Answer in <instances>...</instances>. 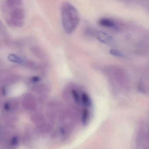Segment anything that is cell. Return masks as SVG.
I'll list each match as a JSON object with an SVG mask.
<instances>
[{
    "instance_id": "cell-9",
    "label": "cell",
    "mask_w": 149,
    "mask_h": 149,
    "mask_svg": "<svg viewBox=\"0 0 149 149\" xmlns=\"http://www.w3.org/2000/svg\"><path fill=\"white\" fill-rule=\"evenodd\" d=\"M8 59L10 61L15 62V63H22L23 62L22 58L17 56H15V55H9V56H8Z\"/></svg>"
},
{
    "instance_id": "cell-10",
    "label": "cell",
    "mask_w": 149,
    "mask_h": 149,
    "mask_svg": "<svg viewBox=\"0 0 149 149\" xmlns=\"http://www.w3.org/2000/svg\"><path fill=\"white\" fill-rule=\"evenodd\" d=\"M72 97H73L75 102L77 103H79L80 102V97L79 93L76 90L73 89L72 91Z\"/></svg>"
},
{
    "instance_id": "cell-2",
    "label": "cell",
    "mask_w": 149,
    "mask_h": 149,
    "mask_svg": "<svg viewBox=\"0 0 149 149\" xmlns=\"http://www.w3.org/2000/svg\"><path fill=\"white\" fill-rule=\"evenodd\" d=\"M86 34L89 36L95 37L104 44L110 45L113 43V38L107 33L101 31L97 30L93 28H88L86 29Z\"/></svg>"
},
{
    "instance_id": "cell-7",
    "label": "cell",
    "mask_w": 149,
    "mask_h": 149,
    "mask_svg": "<svg viewBox=\"0 0 149 149\" xmlns=\"http://www.w3.org/2000/svg\"><path fill=\"white\" fill-rule=\"evenodd\" d=\"M81 99L82 103L85 106L88 107L91 106V100H90L89 96L87 94L85 93L82 94L81 96Z\"/></svg>"
},
{
    "instance_id": "cell-6",
    "label": "cell",
    "mask_w": 149,
    "mask_h": 149,
    "mask_svg": "<svg viewBox=\"0 0 149 149\" xmlns=\"http://www.w3.org/2000/svg\"><path fill=\"white\" fill-rule=\"evenodd\" d=\"M7 4L10 8L20 6L22 4V0H6Z\"/></svg>"
},
{
    "instance_id": "cell-12",
    "label": "cell",
    "mask_w": 149,
    "mask_h": 149,
    "mask_svg": "<svg viewBox=\"0 0 149 149\" xmlns=\"http://www.w3.org/2000/svg\"><path fill=\"white\" fill-rule=\"evenodd\" d=\"M88 111L87 109H85L83 112L82 114V122L84 124H86L88 122Z\"/></svg>"
},
{
    "instance_id": "cell-11",
    "label": "cell",
    "mask_w": 149,
    "mask_h": 149,
    "mask_svg": "<svg viewBox=\"0 0 149 149\" xmlns=\"http://www.w3.org/2000/svg\"><path fill=\"white\" fill-rule=\"evenodd\" d=\"M110 54L112 56H114L116 57H122L123 56V55L122 52L117 50L114 49H111L109 51Z\"/></svg>"
},
{
    "instance_id": "cell-8",
    "label": "cell",
    "mask_w": 149,
    "mask_h": 149,
    "mask_svg": "<svg viewBox=\"0 0 149 149\" xmlns=\"http://www.w3.org/2000/svg\"><path fill=\"white\" fill-rule=\"evenodd\" d=\"M8 22L9 24L15 27H22L24 24V22L22 21L14 20L12 18L10 19Z\"/></svg>"
},
{
    "instance_id": "cell-4",
    "label": "cell",
    "mask_w": 149,
    "mask_h": 149,
    "mask_svg": "<svg viewBox=\"0 0 149 149\" xmlns=\"http://www.w3.org/2000/svg\"><path fill=\"white\" fill-rule=\"evenodd\" d=\"M10 17L14 20L22 21L25 17L24 10L21 8L15 9L10 13Z\"/></svg>"
},
{
    "instance_id": "cell-14",
    "label": "cell",
    "mask_w": 149,
    "mask_h": 149,
    "mask_svg": "<svg viewBox=\"0 0 149 149\" xmlns=\"http://www.w3.org/2000/svg\"><path fill=\"white\" fill-rule=\"evenodd\" d=\"M32 79L33 81H35V82H36V81H38L39 80V78H38V77H33V78H32Z\"/></svg>"
},
{
    "instance_id": "cell-3",
    "label": "cell",
    "mask_w": 149,
    "mask_h": 149,
    "mask_svg": "<svg viewBox=\"0 0 149 149\" xmlns=\"http://www.w3.org/2000/svg\"><path fill=\"white\" fill-rule=\"evenodd\" d=\"M98 24L102 27L110 29H116V24L110 18L103 17L100 18L98 21Z\"/></svg>"
},
{
    "instance_id": "cell-13",
    "label": "cell",
    "mask_w": 149,
    "mask_h": 149,
    "mask_svg": "<svg viewBox=\"0 0 149 149\" xmlns=\"http://www.w3.org/2000/svg\"><path fill=\"white\" fill-rule=\"evenodd\" d=\"M4 109L6 110H9L10 109V106L8 103H6L4 105Z\"/></svg>"
},
{
    "instance_id": "cell-5",
    "label": "cell",
    "mask_w": 149,
    "mask_h": 149,
    "mask_svg": "<svg viewBox=\"0 0 149 149\" xmlns=\"http://www.w3.org/2000/svg\"><path fill=\"white\" fill-rule=\"evenodd\" d=\"M20 142V136L18 135H15L10 138V145L13 148H15L19 145Z\"/></svg>"
},
{
    "instance_id": "cell-1",
    "label": "cell",
    "mask_w": 149,
    "mask_h": 149,
    "mask_svg": "<svg viewBox=\"0 0 149 149\" xmlns=\"http://www.w3.org/2000/svg\"><path fill=\"white\" fill-rule=\"evenodd\" d=\"M61 16L62 25L65 31L67 34H72L80 21L78 9L71 3L64 2L61 6Z\"/></svg>"
}]
</instances>
